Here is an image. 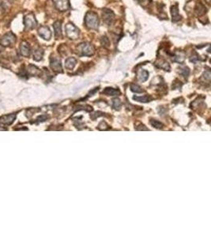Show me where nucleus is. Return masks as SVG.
Returning <instances> with one entry per match:
<instances>
[{
  "label": "nucleus",
  "instance_id": "nucleus-18",
  "mask_svg": "<svg viewBox=\"0 0 211 237\" xmlns=\"http://www.w3.org/2000/svg\"><path fill=\"white\" fill-rule=\"evenodd\" d=\"M27 72L30 75L33 76H37L40 74V70L38 67H36L34 65H29L27 68Z\"/></svg>",
  "mask_w": 211,
  "mask_h": 237
},
{
  "label": "nucleus",
  "instance_id": "nucleus-15",
  "mask_svg": "<svg viewBox=\"0 0 211 237\" xmlns=\"http://www.w3.org/2000/svg\"><path fill=\"white\" fill-rule=\"evenodd\" d=\"M15 115H4L0 118V123L5 124V125H10L12 123L15 119Z\"/></svg>",
  "mask_w": 211,
  "mask_h": 237
},
{
  "label": "nucleus",
  "instance_id": "nucleus-7",
  "mask_svg": "<svg viewBox=\"0 0 211 237\" xmlns=\"http://www.w3.org/2000/svg\"><path fill=\"white\" fill-rule=\"evenodd\" d=\"M55 6L59 11L64 12L70 9V1L69 0H52Z\"/></svg>",
  "mask_w": 211,
  "mask_h": 237
},
{
  "label": "nucleus",
  "instance_id": "nucleus-24",
  "mask_svg": "<svg viewBox=\"0 0 211 237\" xmlns=\"http://www.w3.org/2000/svg\"><path fill=\"white\" fill-rule=\"evenodd\" d=\"M121 105H122V103H121L120 100L118 98H115L112 100V107L116 110H119L121 108Z\"/></svg>",
  "mask_w": 211,
  "mask_h": 237
},
{
  "label": "nucleus",
  "instance_id": "nucleus-23",
  "mask_svg": "<svg viewBox=\"0 0 211 237\" xmlns=\"http://www.w3.org/2000/svg\"><path fill=\"white\" fill-rule=\"evenodd\" d=\"M180 73L181 75L184 76L185 78H188L190 74V70L188 67H181V68L180 69Z\"/></svg>",
  "mask_w": 211,
  "mask_h": 237
},
{
  "label": "nucleus",
  "instance_id": "nucleus-26",
  "mask_svg": "<svg viewBox=\"0 0 211 237\" xmlns=\"http://www.w3.org/2000/svg\"><path fill=\"white\" fill-rule=\"evenodd\" d=\"M150 123H151V125L153 127L157 128V129H161V128H163V127H164L162 123L159 122L158 120H156V119H152V120H150Z\"/></svg>",
  "mask_w": 211,
  "mask_h": 237
},
{
  "label": "nucleus",
  "instance_id": "nucleus-28",
  "mask_svg": "<svg viewBox=\"0 0 211 237\" xmlns=\"http://www.w3.org/2000/svg\"><path fill=\"white\" fill-rule=\"evenodd\" d=\"M101 44L103 45V47L105 48H108L110 46V41H109V39H108L107 36H103L101 40Z\"/></svg>",
  "mask_w": 211,
  "mask_h": 237
},
{
  "label": "nucleus",
  "instance_id": "nucleus-13",
  "mask_svg": "<svg viewBox=\"0 0 211 237\" xmlns=\"http://www.w3.org/2000/svg\"><path fill=\"white\" fill-rule=\"evenodd\" d=\"M185 59V53L182 51H178L176 52L173 55V60L174 62H176L179 63H182Z\"/></svg>",
  "mask_w": 211,
  "mask_h": 237
},
{
  "label": "nucleus",
  "instance_id": "nucleus-31",
  "mask_svg": "<svg viewBox=\"0 0 211 237\" xmlns=\"http://www.w3.org/2000/svg\"><path fill=\"white\" fill-rule=\"evenodd\" d=\"M207 1H208V2H209V0H207Z\"/></svg>",
  "mask_w": 211,
  "mask_h": 237
},
{
  "label": "nucleus",
  "instance_id": "nucleus-8",
  "mask_svg": "<svg viewBox=\"0 0 211 237\" xmlns=\"http://www.w3.org/2000/svg\"><path fill=\"white\" fill-rule=\"evenodd\" d=\"M38 35L45 40H49L52 38V31L49 27L43 25L38 29Z\"/></svg>",
  "mask_w": 211,
  "mask_h": 237
},
{
  "label": "nucleus",
  "instance_id": "nucleus-20",
  "mask_svg": "<svg viewBox=\"0 0 211 237\" xmlns=\"http://www.w3.org/2000/svg\"><path fill=\"white\" fill-rule=\"evenodd\" d=\"M156 65H157L159 68H161L164 70H168V71H169L170 68H171V67H170L169 63H168L167 61H165V60H163V59L159 60L158 62H157V63H156Z\"/></svg>",
  "mask_w": 211,
  "mask_h": 237
},
{
  "label": "nucleus",
  "instance_id": "nucleus-14",
  "mask_svg": "<svg viewBox=\"0 0 211 237\" xmlns=\"http://www.w3.org/2000/svg\"><path fill=\"white\" fill-rule=\"evenodd\" d=\"M43 50L41 48H37L33 51V57L35 61H40L43 59Z\"/></svg>",
  "mask_w": 211,
  "mask_h": 237
},
{
  "label": "nucleus",
  "instance_id": "nucleus-5",
  "mask_svg": "<svg viewBox=\"0 0 211 237\" xmlns=\"http://www.w3.org/2000/svg\"><path fill=\"white\" fill-rule=\"evenodd\" d=\"M24 25L27 29H34L37 26V21L35 18L34 15L30 13L28 14L24 18Z\"/></svg>",
  "mask_w": 211,
  "mask_h": 237
},
{
  "label": "nucleus",
  "instance_id": "nucleus-12",
  "mask_svg": "<svg viewBox=\"0 0 211 237\" xmlns=\"http://www.w3.org/2000/svg\"><path fill=\"white\" fill-rule=\"evenodd\" d=\"M171 15L172 18V22H179L180 20H181L182 17L179 13V9L177 7V6H172L171 7Z\"/></svg>",
  "mask_w": 211,
  "mask_h": 237
},
{
  "label": "nucleus",
  "instance_id": "nucleus-3",
  "mask_svg": "<svg viewBox=\"0 0 211 237\" xmlns=\"http://www.w3.org/2000/svg\"><path fill=\"white\" fill-rule=\"evenodd\" d=\"M17 37L12 32H8L3 35L0 39V44L2 47L10 48L16 43Z\"/></svg>",
  "mask_w": 211,
  "mask_h": 237
},
{
  "label": "nucleus",
  "instance_id": "nucleus-21",
  "mask_svg": "<svg viewBox=\"0 0 211 237\" xmlns=\"http://www.w3.org/2000/svg\"><path fill=\"white\" fill-rule=\"evenodd\" d=\"M206 9L205 8V6H204L202 3H199L196 6H195V13L197 15H199V16L204 15V14L206 13Z\"/></svg>",
  "mask_w": 211,
  "mask_h": 237
},
{
  "label": "nucleus",
  "instance_id": "nucleus-4",
  "mask_svg": "<svg viewBox=\"0 0 211 237\" xmlns=\"http://www.w3.org/2000/svg\"><path fill=\"white\" fill-rule=\"evenodd\" d=\"M66 35L70 40H77L79 36L80 31L78 28H77L74 24L68 23L65 26Z\"/></svg>",
  "mask_w": 211,
  "mask_h": 237
},
{
  "label": "nucleus",
  "instance_id": "nucleus-16",
  "mask_svg": "<svg viewBox=\"0 0 211 237\" xmlns=\"http://www.w3.org/2000/svg\"><path fill=\"white\" fill-rule=\"evenodd\" d=\"M76 63H77V60H76L75 58L70 57L66 59L65 67L67 70H73L75 67Z\"/></svg>",
  "mask_w": 211,
  "mask_h": 237
},
{
  "label": "nucleus",
  "instance_id": "nucleus-19",
  "mask_svg": "<svg viewBox=\"0 0 211 237\" xmlns=\"http://www.w3.org/2000/svg\"><path fill=\"white\" fill-rule=\"evenodd\" d=\"M103 94L107 96H118L120 94V92L117 89L114 88H105L103 91Z\"/></svg>",
  "mask_w": 211,
  "mask_h": 237
},
{
  "label": "nucleus",
  "instance_id": "nucleus-27",
  "mask_svg": "<svg viewBox=\"0 0 211 237\" xmlns=\"http://www.w3.org/2000/svg\"><path fill=\"white\" fill-rule=\"evenodd\" d=\"M202 78L203 79L204 81H207V82L209 83V81H210V78H211L210 71H209V70H206V71L203 73V74H202Z\"/></svg>",
  "mask_w": 211,
  "mask_h": 237
},
{
  "label": "nucleus",
  "instance_id": "nucleus-25",
  "mask_svg": "<svg viewBox=\"0 0 211 237\" xmlns=\"http://www.w3.org/2000/svg\"><path fill=\"white\" fill-rule=\"evenodd\" d=\"M130 90H131L132 92H134V93H135V94H141V93H143V92L142 88H141L139 85L135 84L130 85Z\"/></svg>",
  "mask_w": 211,
  "mask_h": 237
},
{
  "label": "nucleus",
  "instance_id": "nucleus-10",
  "mask_svg": "<svg viewBox=\"0 0 211 237\" xmlns=\"http://www.w3.org/2000/svg\"><path fill=\"white\" fill-rule=\"evenodd\" d=\"M19 50H20L21 55L24 57H29L30 56L31 48L28 42L22 41L20 44V47H19Z\"/></svg>",
  "mask_w": 211,
  "mask_h": 237
},
{
  "label": "nucleus",
  "instance_id": "nucleus-11",
  "mask_svg": "<svg viewBox=\"0 0 211 237\" xmlns=\"http://www.w3.org/2000/svg\"><path fill=\"white\" fill-rule=\"evenodd\" d=\"M53 28H54L55 31V36L57 39L61 38L63 36V32H62V22L60 21H56L54 24H53Z\"/></svg>",
  "mask_w": 211,
  "mask_h": 237
},
{
  "label": "nucleus",
  "instance_id": "nucleus-6",
  "mask_svg": "<svg viewBox=\"0 0 211 237\" xmlns=\"http://www.w3.org/2000/svg\"><path fill=\"white\" fill-rule=\"evenodd\" d=\"M102 19L107 25H112L115 21V14L110 9L105 8L102 10Z\"/></svg>",
  "mask_w": 211,
  "mask_h": 237
},
{
  "label": "nucleus",
  "instance_id": "nucleus-29",
  "mask_svg": "<svg viewBox=\"0 0 211 237\" xmlns=\"http://www.w3.org/2000/svg\"><path fill=\"white\" fill-rule=\"evenodd\" d=\"M200 60V57H199V56L198 54H197L196 52H194V54L191 56V59H190V61L192 62V63H197L198 61H199Z\"/></svg>",
  "mask_w": 211,
  "mask_h": 237
},
{
  "label": "nucleus",
  "instance_id": "nucleus-30",
  "mask_svg": "<svg viewBox=\"0 0 211 237\" xmlns=\"http://www.w3.org/2000/svg\"><path fill=\"white\" fill-rule=\"evenodd\" d=\"M137 2H141V1H143V0H136Z\"/></svg>",
  "mask_w": 211,
  "mask_h": 237
},
{
  "label": "nucleus",
  "instance_id": "nucleus-17",
  "mask_svg": "<svg viewBox=\"0 0 211 237\" xmlns=\"http://www.w3.org/2000/svg\"><path fill=\"white\" fill-rule=\"evenodd\" d=\"M137 74H138V78H139V81H142V82L146 81L149 77V72L146 70H143V69L139 70Z\"/></svg>",
  "mask_w": 211,
  "mask_h": 237
},
{
  "label": "nucleus",
  "instance_id": "nucleus-9",
  "mask_svg": "<svg viewBox=\"0 0 211 237\" xmlns=\"http://www.w3.org/2000/svg\"><path fill=\"white\" fill-rule=\"evenodd\" d=\"M50 67L54 71L57 72V73H62V72H63L61 61H60V59H58V58H50Z\"/></svg>",
  "mask_w": 211,
  "mask_h": 237
},
{
  "label": "nucleus",
  "instance_id": "nucleus-1",
  "mask_svg": "<svg viewBox=\"0 0 211 237\" xmlns=\"http://www.w3.org/2000/svg\"><path fill=\"white\" fill-rule=\"evenodd\" d=\"M85 24L88 29H97L100 25V20L98 15L94 12H88L85 16Z\"/></svg>",
  "mask_w": 211,
  "mask_h": 237
},
{
  "label": "nucleus",
  "instance_id": "nucleus-22",
  "mask_svg": "<svg viewBox=\"0 0 211 237\" xmlns=\"http://www.w3.org/2000/svg\"><path fill=\"white\" fill-rule=\"evenodd\" d=\"M133 99L134 101H139V102H143V103H147L150 102L153 100L151 97L150 96H143V97H134Z\"/></svg>",
  "mask_w": 211,
  "mask_h": 237
},
{
  "label": "nucleus",
  "instance_id": "nucleus-2",
  "mask_svg": "<svg viewBox=\"0 0 211 237\" xmlns=\"http://www.w3.org/2000/svg\"><path fill=\"white\" fill-rule=\"evenodd\" d=\"M78 52L80 56L90 57V56H93L95 53V48H94L93 45L91 44L90 43L84 42V43L80 44L78 46Z\"/></svg>",
  "mask_w": 211,
  "mask_h": 237
}]
</instances>
